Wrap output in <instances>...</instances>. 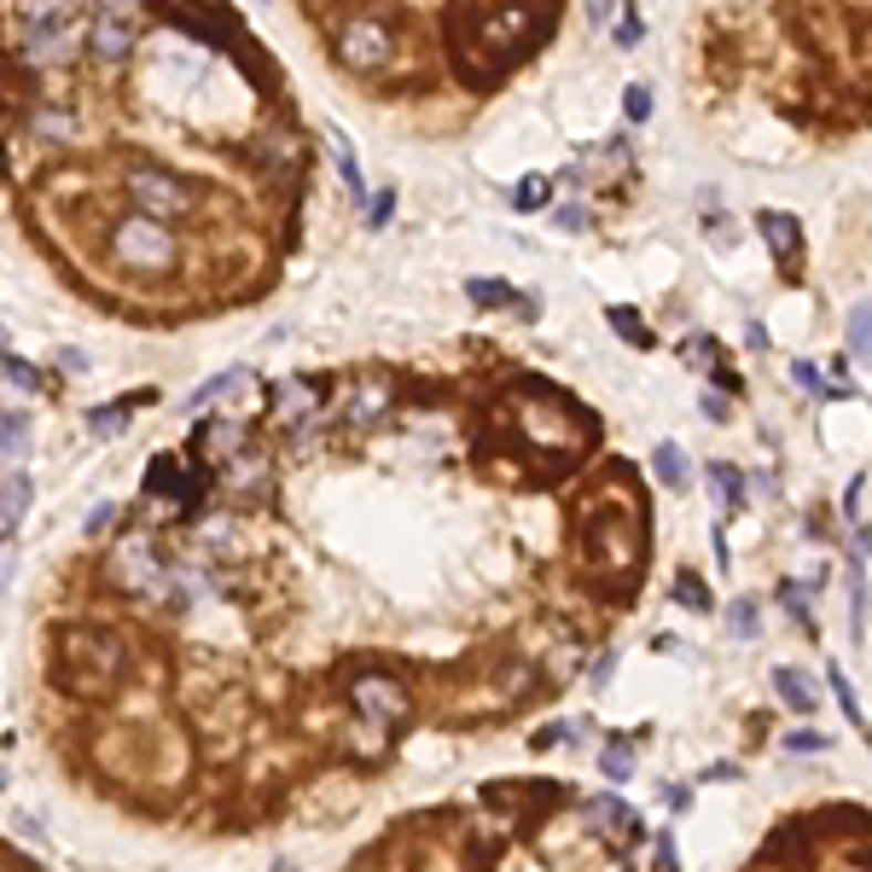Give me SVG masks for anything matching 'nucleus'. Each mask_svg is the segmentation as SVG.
Segmentation results:
<instances>
[{
    "instance_id": "5701e85b",
    "label": "nucleus",
    "mask_w": 872,
    "mask_h": 872,
    "mask_svg": "<svg viewBox=\"0 0 872 872\" xmlns=\"http://www.w3.org/2000/svg\"><path fill=\"white\" fill-rule=\"evenodd\" d=\"M716 355H722L716 338H704V332H698V338H681V361L693 366V373H716V366H722Z\"/></svg>"
},
{
    "instance_id": "c03bdc74",
    "label": "nucleus",
    "mask_w": 872,
    "mask_h": 872,
    "mask_svg": "<svg viewBox=\"0 0 872 872\" xmlns=\"http://www.w3.org/2000/svg\"><path fill=\"white\" fill-rule=\"evenodd\" d=\"M786 745H791V750H820V733H791Z\"/></svg>"
},
{
    "instance_id": "f257e3e1",
    "label": "nucleus",
    "mask_w": 872,
    "mask_h": 872,
    "mask_svg": "<svg viewBox=\"0 0 872 872\" xmlns=\"http://www.w3.org/2000/svg\"><path fill=\"white\" fill-rule=\"evenodd\" d=\"M559 0H454L448 7V53L466 82L489 87L518 71L541 41H553Z\"/></svg>"
},
{
    "instance_id": "0eeeda50",
    "label": "nucleus",
    "mask_w": 872,
    "mask_h": 872,
    "mask_svg": "<svg viewBox=\"0 0 872 872\" xmlns=\"http://www.w3.org/2000/svg\"><path fill=\"white\" fill-rule=\"evenodd\" d=\"M105 570H111V582H117L123 593H141V600H164V593H169V570H164V559L152 553V541H146V536L111 541Z\"/></svg>"
},
{
    "instance_id": "dca6fc26",
    "label": "nucleus",
    "mask_w": 872,
    "mask_h": 872,
    "mask_svg": "<svg viewBox=\"0 0 872 872\" xmlns=\"http://www.w3.org/2000/svg\"><path fill=\"white\" fill-rule=\"evenodd\" d=\"M198 443H204V454L210 460H233V454H245V443H250V430H245V419H216V425H204L198 430Z\"/></svg>"
},
{
    "instance_id": "f8f14e48",
    "label": "nucleus",
    "mask_w": 872,
    "mask_h": 872,
    "mask_svg": "<svg viewBox=\"0 0 872 872\" xmlns=\"http://www.w3.org/2000/svg\"><path fill=\"white\" fill-rule=\"evenodd\" d=\"M314 407H320V384H314V378L286 373L280 384H273V419H280V425H303V419H314Z\"/></svg>"
},
{
    "instance_id": "bb28decb",
    "label": "nucleus",
    "mask_w": 872,
    "mask_h": 872,
    "mask_svg": "<svg viewBox=\"0 0 872 872\" xmlns=\"http://www.w3.org/2000/svg\"><path fill=\"white\" fill-rule=\"evenodd\" d=\"M849 623H855V640H861V629H866V577H861V553H855V564H849Z\"/></svg>"
},
{
    "instance_id": "a19ab883",
    "label": "nucleus",
    "mask_w": 872,
    "mask_h": 872,
    "mask_svg": "<svg viewBox=\"0 0 872 872\" xmlns=\"http://www.w3.org/2000/svg\"><path fill=\"white\" fill-rule=\"evenodd\" d=\"M611 7H616V0H588V24H593V30H600V24H605V18H611Z\"/></svg>"
},
{
    "instance_id": "423d86ee",
    "label": "nucleus",
    "mask_w": 872,
    "mask_h": 872,
    "mask_svg": "<svg viewBox=\"0 0 872 872\" xmlns=\"http://www.w3.org/2000/svg\"><path fill=\"white\" fill-rule=\"evenodd\" d=\"M111 257H117L123 268H141V273H164L175 268V233L157 216H123L117 227H111Z\"/></svg>"
},
{
    "instance_id": "ddd939ff",
    "label": "nucleus",
    "mask_w": 872,
    "mask_h": 872,
    "mask_svg": "<svg viewBox=\"0 0 872 872\" xmlns=\"http://www.w3.org/2000/svg\"><path fill=\"white\" fill-rule=\"evenodd\" d=\"M756 233H762V245H768L786 268L802 262V227H797V216H786V210H756Z\"/></svg>"
},
{
    "instance_id": "c9c22d12",
    "label": "nucleus",
    "mask_w": 872,
    "mask_h": 872,
    "mask_svg": "<svg viewBox=\"0 0 872 872\" xmlns=\"http://www.w3.org/2000/svg\"><path fill=\"white\" fill-rule=\"evenodd\" d=\"M0 373H7L18 390H41V373L35 366H24V361H12V355H0Z\"/></svg>"
},
{
    "instance_id": "39448f33",
    "label": "nucleus",
    "mask_w": 872,
    "mask_h": 872,
    "mask_svg": "<svg viewBox=\"0 0 872 872\" xmlns=\"http://www.w3.org/2000/svg\"><path fill=\"white\" fill-rule=\"evenodd\" d=\"M582 553L600 577H629L634 564H646V541H640L629 512H600V518H588V530H582Z\"/></svg>"
},
{
    "instance_id": "09e8293b",
    "label": "nucleus",
    "mask_w": 872,
    "mask_h": 872,
    "mask_svg": "<svg viewBox=\"0 0 872 872\" xmlns=\"http://www.w3.org/2000/svg\"><path fill=\"white\" fill-rule=\"evenodd\" d=\"M0 343H7V332H0Z\"/></svg>"
},
{
    "instance_id": "79ce46f5",
    "label": "nucleus",
    "mask_w": 872,
    "mask_h": 872,
    "mask_svg": "<svg viewBox=\"0 0 872 872\" xmlns=\"http://www.w3.org/2000/svg\"><path fill=\"white\" fill-rule=\"evenodd\" d=\"M59 366L64 373H87V355L82 350H59Z\"/></svg>"
},
{
    "instance_id": "e433bc0d",
    "label": "nucleus",
    "mask_w": 872,
    "mask_h": 872,
    "mask_svg": "<svg viewBox=\"0 0 872 872\" xmlns=\"http://www.w3.org/2000/svg\"><path fill=\"white\" fill-rule=\"evenodd\" d=\"M640 35H646V18H640V7H629L623 30H616V48H640Z\"/></svg>"
},
{
    "instance_id": "cd10ccee",
    "label": "nucleus",
    "mask_w": 872,
    "mask_h": 872,
    "mask_svg": "<svg viewBox=\"0 0 872 872\" xmlns=\"http://www.w3.org/2000/svg\"><path fill=\"white\" fill-rule=\"evenodd\" d=\"M727 623H733V634H739V640H756V634H762V611H756V600H733Z\"/></svg>"
},
{
    "instance_id": "ea45409f",
    "label": "nucleus",
    "mask_w": 872,
    "mask_h": 872,
    "mask_svg": "<svg viewBox=\"0 0 872 872\" xmlns=\"http://www.w3.org/2000/svg\"><path fill=\"white\" fill-rule=\"evenodd\" d=\"M390 204H396V198L378 193V198H373V210H366V227H384V221H390Z\"/></svg>"
},
{
    "instance_id": "473e14b6",
    "label": "nucleus",
    "mask_w": 872,
    "mask_h": 872,
    "mask_svg": "<svg viewBox=\"0 0 872 872\" xmlns=\"http://www.w3.org/2000/svg\"><path fill=\"white\" fill-rule=\"evenodd\" d=\"M826 681H832V693H838V704H843L849 727H861V704H855V693H849V681H843V669H838V663L826 669ZM861 733H866V727H861Z\"/></svg>"
},
{
    "instance_id": "49530a36",
    "label": "nucleus",
    "mask_w": 872,
    "mask_h": 872,
    "mask_svg": "<svg viewBox=\"0 0 872 872\" xmlns=\"http://www.w3.org/2000/svg\"><path fill=\"white\" fill-rule=\"evenodd\" d=\"M564 739V722L559 727H547V733H536V750H547V745H559Z\"/></svg>"
},
{
    "instance_id": "f3484780",
    "label": "nucleus",
    "mask_w": 872,
    "mask_h": 872,
    "mask_svg": "<svg viewBox=\"0 0 872 872\" xmlns=\"http://www.w3.org/2000/svg\"><path fill=\"white\" fill-rule=\"evenodd\" d=\"M221 484L233 495H262L268 489V460H257V454H233L227 471H221Z\"/></svg>"
},
{
    "instance_id": "1a4fd4ad",
    "label": "nucleus",
    "mask_w": 872,
    "mask_h": 872,
    "mask_svg": "<svg viewBox=\"0 0 872 872\" xmlns=\"http://www.w3.org/2000/svg\"><path fill=\"white\" fill-rule=\"evenodd\" d=\"M332 53H338L343 71H355V76L384 71V64L396 59V30H390L384 18H350L332 41Z\"/></svg>"
},
{
    "instance_id": "2eb2a0df",
    "label": "nucleus",
    "mask_w": 872,
    "mask_h": 872,
    "mask_svg": "<svg viewBox=\"0 0 872 872\" xmlns=\"http://www.w3.org/2000/svg\"><path fill=\"white\" fill-rule=\"evenodd\" d=\"M30 134H35V141H48V146H76L82 141V123L71 117V111H59V105H35L30 111Z\"/></svg>"
},
{
    "instance_id": "9b49d317",
    "label": "nucleus",
    "mask_w": 872,
    "mask_h": 872,
    "mask_svg": "<svg viewBox=\"0 0 872 872\" xmlns=\"http://www.w3.org/2000/svg\"><path fill=\"white\" fill-rule=\"evenodd\" d=\"M588 820H593V832H600L616 855H629V849L646 838V826H640V814L629 809V802H616V797H593L588 802Z\"/></svg>"
},
{
    "instance_id": "a211bd4d",
    "label": "nucleus",
    "mask_w": 872,
    "mask_h": 872,
    "mask_svg": "<svg viewBox=\"0 0 872 872\" xmlns=\"http://www.w3.org/2000/svg\"><path fill=\"white\" fill-rule=\"evenodd\" d=\"M466 297H471V303H484V309H518V314H536L530 297L512 291L507 280H471V286H466Z\"/></svg>"
},
{
    "instance_id": "f03ea898",
    "label": "nucleus",
    "mask_w": 872,
    "mask_h": 872,
    "mask_svg": "<svg viewBox=\"0 0 872 872\" xmlns=\"http://www.w3.org/2000/svg\"><path fill=\"white\" fill-rule=\"evenodd\" d=\"M507 419L512 430V454H536L541 471L536 477H564L570 466L582 460V448L593 443V419L564 396V390L541 384V378H518L512 396H507Z\"/></svg>"
},
{
    "instance_id": "58836bf2",
    "label": "nucleus",
    "mask_w": 872,
    "mask_h": 872,
    "mask_svg": "<svg viewBox=\"0 0 872 872\" xmlns=\"http://www.w3.org/2000/svg\"><path fill=\"white\" fill-rule=\"evenodd\" d=\"M338 169H343V187H350V198H366V187H361V169H355V157L338 146Z\"/></svg>"
},
{
    "instance_id": "72a5a7b5",
    "label": "nucleus",
    "mask_w": 872,
    "mask_h": 872,
    "mask_svg": "<svg viewBox=\"0 0 872 872\" xmlns=\"http://www.w3.org/2000/svg\"><path fill=\"white\" fill-rule=\"evenodd\" d=\"M623 117H629V123H646V117H652V87H646V82H634L629 94H623Z\"/></svg>"
},
{
    "instance_id": "7c9ffc66",
    "label": "nucleus",
    "mask_w": 872,
    "mask_h": 872,
    "mask_svg": "<svg viewBox=\"0 0 872 872\" xmlns=\"http://www.w3.org/2000/svg\"><path fill=\"white\" fill-rule=\"evenodd\" d=\"M547 193H553V180H547V175H523L512 204H518V210H536V204H547Z\"/></svg>"
},
{
    "instance_id": "aec40b11",
    "label": "nucleus",
    "mask_w": 872,
    "mask_h": 872,
    "mask_svg": "<svg viewBox=\"0 0 872 872\" xmlns=\"http://www.w3.org/2000/svg\"><path fill=\"white\" fill-rule=\"evenodd\" d=\"M709 495H716V512L722 518L739 512L745 507V471H733L727 460H716V466H709Z\"/></svg>"
},
{
    "instance_id": "a18cd8bd",
    "label": "nucleus",
    "mask_w": 872,
    "mask_h": 872,
    "mask_svg": "<svg viewBox=\"0 0 872 872\" xmlns=\"http://www.w3.org/2000/svg\"><path fill=\"white\" fill-rule=\"evenodd\" d=\"M100 7H105L111 18H134V0H100Z\"/></svg>"
},
{
    "instance_id": "2f4dec72",
    "label": "nucleus",
    "mask_w": 872,
    "mask_h": 872,
    "mask_svg": "<svg viewBox=\"0 0 872 872\" xmlns=\"http://www.w3.org/2000/svg\"><path fill=\"white\" fill-rule=\"evenodd\" d=\"M378 413H384V384H378V390H366V396L355 390V402H350V425H373Z\"/></svg>"
},
{
    "instance_id": "f704fd0d",
    "label": "nucleus",
    "mask_w": 872,
    "mask_h": 872,
    "mask_svg": "<svg viewBox=\"0 0 872 872\" xmlns=\"http://www.w3.org/2000/svg\"><path fill=\"white\" fill-rule=\"evenodd\" d=\"M24 430H30V425L18 419V413H7V407H0V448H7V454H18V448H24Z\"/></svg>"
},
{
    "instance_id": "6e6552de",
    "label": "nucleus",
    "mask_w": 872,
    "mask_h": 872,
    "mask_svg": "<svg viewBox=\"0 0 872 872\" xmlns=\"http://www.w3.org/2000/svg\"><path fill=\"white\" fill-rule=\"evenodd\" d=\"M128 198H134V210H146L157 221H169V216H193L198 210V187L187 175H175V169H128Z\"/></svg>"
},
{
    "instance_id": "9d476101",
    "label": "nucleus",
    "mask_w": 872,
    "mask_h": 872,
    "mask_svg": "<svg viewBox=\"0 0 872 872\" xmlns=\"http://www.w3.org/2000/svg\"><path fill=\"white\" fill-rule=\"evenodd\" d=\"M350 698H355V709L361 716H373V722H407V693L390 675H355L350 681Z\"/></svg>"
},
{
    "instance_id": "4be33fe9",
    "label": "nucleus",
    "mask_w": 872,
    "mask_h": 872,
    "mask_svg": "<svg viewBox=\"0 0 872 872\" xmlns=\"http://www.w3.org/2000/svg\"><path fill=\"white\" fill-rule=\"evenodd\" d=\"M849 361H872V297L849 309Z\"/></svg>"
},
{
    "instance_id": "20e7f679",
    "label": "nucleus",
    "mask_w": 872,
    "mask_h": 872,
    "mask_svg": "<svg viewBox=\"0 0 872 872\" xmlns=\"http://www.w3.org/2000/svg\"><path fill=\"white\" fill-rule=\"evenodd\" d=\"M82 12H76V0H30L24 7V24L12 30V48L18 59L30 64H64L76 48H82Z\"/></svg>"
},
{
    "instance_id": "b1692460",
    "label": "nucleus",
    "mask_w": 872,
    "mask_h": 872,
    "mask_svg": "<svg viewBox=\"0 0 872 872\" xmlns=\"http://www.w3.org/2000/svg\"><path fill=\"white\" fill-rule=\"evenodd\" d=\"M652 471H657L669 489H681V484H686V460H681V448H675V443H657V448H652Z\"/></svg>"
},
{
    "instance_id": "37998d69",
    "label": "nucleus",
    "mask_w": 872,
    "mask_h": 872,
    "mask_svg": "<svg viewBox=\"0 0 872 872\" xmlns=\"http://www.w3.org/2000/svg\"><path fill=\"white\" fill-rule=\"evenodd\" d=\"M704 419L722 425V419H727V402H722V396H704Z\"/></svg>"
},
{
    "instance_id": "c85d7f7f",
    "label": "nucleus",
    "mask_w": 872,
    "mask_h": 872,
    "mask_svg": "<svg viewBox=\"0 0 872 872\" xmlns=\"http://www.w3.org/2000/svg\"><path fill=\"white\" fill-rule=\"evenodd\" d=\"M779 605L791 611V623L802 634H814V616H809V605H802V582H779Z\"/></svg>"
},
{
    "instance_id": "6ab92c4d",
    "label": "nucleus",
    "mask_w": 872,
    "mask_h": 872,
    "mask_svg": "<svg viewBox=\"0 0 872 872\" xmlns=\"http://www.w3.org/2000/svg\"><path fill=\"white\" fill-rule=\"evenodd\" d=\"M30 495H35V484H30L24 471H12L7 484H0V536H12V530H18V518H24Z\"/></svg>"
},
{
    "instance_id": "de8ad7c7",
    "label": "nucleus",
    "mask_w": 872,
    "mask_h": 872,
    "mask_svg": "<svg viewBox=\"0 0 872 872\" xmlns=\"http://www.w3.org/2000/svg\"><path fill=\"white\" fill-rule=\"evenodd\" d=\"M0 786H7V774H0Z\"/></svg>"
},
{
    "instance_id": "4468645a",
    "label": "nucleus",
    "mask_w": 872,
    "mask_h": 872,
    "mask_svg": "<svg viewBox=\"0 0 872 872\" xmlns=\"http://www.w3.org/2000/svg\"><path fill=\"white\" fill-rule=\"evenodd\" d=\"M87 48H94V59H105V64H123L134 53V18L100 12L94 24H87Z\"/></svg>"
},
{
    "instance_id": "4c0bfd02",
    "label": "nucleus",
    "mask_w": 872,
    "mask_h": 872,
    "mask_svg": "<svg viewBox=\"0 0 872 872\" xmlns=\"http://www.w3.org/2000/svg\"><path fill=\"white\" fill-rule=\"evenodd\" d=\"M553 227H564V233H582V227H588V210H582V204H559V210H553Z\"/></svg>"
},
{
    "instance_id": "a878e982",
    "label": "nucleus",
    "mask_w": 872,
    "mask_h": 872,
    "mask_svg": "<svg viewBox=\"0 0 872 872\" xmlns=\"http://www.w3.org/2000/svg\"><path fill=\"white\" fill-rule=\"evenodd\" d=\"M600 768L616 779V786H623V779H634V745H629V739H611V745L600 750Z\"/></svg>"
},
{
    "instance_id": "412c9836",
    "label": "nucleus",
    "mask_w": 872,
    "mask_h": 872,
    "mask_svg": "<svg viewBox=\"0 0 872 872\" xmlns=\"http://www.w3.org/2000/svg\"><path fill=\"white\" fill-rule=\"evenodd\" d=\"M774 693H779V704H786V709H797V716H809V709H814V686H809V675H802V669H774Z\"/></svg>"
},
{
    "instance_id": "c756f323",
    "label": "nucleus",
    "mask_w": 872,
    "mask_h": 872,
    "mask_svg": "<svg viewBox=\"0 0 872 872\" xmlns=\"http://www.w3.org/2000/svg\"><path fill=\"white\" fill-rule=\"evenodd\" d=\"M675 605H686V611H709V593H704V582L693 577V570H681V577H675Z\"/></svg>"
},
{
    "instance_id": "393cba45",
    "label": "nucleus",
    "mask_w": 872,
    "mask_h": 872,
    "mask_svg": "<svg viewBox=\"0 0 872 872\" xmlns=\"http://www.w3.org/2000/svg\"><path fill=\"white\" fill-rule=\"evenodd\" d=\"M605 314H611V326H616V338H623V343H634V350H652V326H646V320H634L623 303L605 309Z\"/></svg>"
},
{
    "instance_id": "7ed1b4c3",
    "label": "nucleus",
    "mask_w": 872,
    "mask_h": 872,
    "mask_svg": "<svg viewBox=\"0 0 872 872\" xmlns=\"http://www.w3.org/2000/svg\"><path fill=\"white\" fill-rule=\"evenodd\" d=\"M53 669H59V681L71 686V693L105 698V693H117V681L128 669V652H123V640L111 629H64Z\"/></svg>"
}]
</instances>
